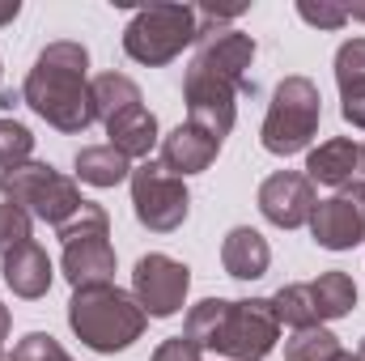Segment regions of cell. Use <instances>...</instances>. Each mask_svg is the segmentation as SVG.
Wrapping results in <instances>:
<instances>
[{"label": "cell", "instance_id": "cell-2", "mask_svg": "<svg viewBox=\"0 0 365 361\" xmlns=\"http://www.w3.org/2000/svg\"><path fill=\"white\" fill-rule=\"evenodd\" d=\"M68 323L90 349L115 353V349H128L145 332V310H140V302L132 293H123L115 285H93V289L73 293Z\"/></svg>", "mask_w": 365, "mask_h": 361}, {"label": "cell", "instance_id": "cell-24", "mask_svg": "<svg viewBox=\"0 0 365 361\" xmlns=\"http://www.w3.org/2000/svg\"><path fill=\"white\" fill-rule=\"evenodd\" d=\"M336 81H340L344 102L365 93V39H353V43L340 47V56H336Z\"/></svg>", "mask_w": 365, "mask_h": 361}, {"label": "cell", "instance_id": "cell-32", "mask_svg": "<svg viewBox=\"0 0 365 361\" xmlns=\"http://www.w3.org/2000/svg\"><path fill=\"white\" fill-rule=\"evenodd\" d=\"M17 9H21L17 0H4V4H0V26H4V21H13V17H17Z\"/></svg>", "mask_w": 365, "mask_h": 361}, {"label": "cell", "instance_id": "cell-22", "mask_svg": "<svg viewBox=\"0 0 365 361\" xmlns=\"http://www.w3.org/2000/svg\"><path fill=\"white\" fill-rule=\"evenodd\" d=\"M272 310H276V319L289 323L293 332L319 323V315H314V298H310V285H284V289L272 298Z\"/></svg>", "mask_w": 365, "mask_h": 361}, {"label": "cell", "instance_id": "cell-6", "mask_svg": "<svg viewBox=\"0 0 365 361\" xmlns=\"http://www.w3.org/2000/svg\"><path fill=\"white\" fill-rule=\"evenodd\" d=\"M319 115H323L319 86L306 77H284L276 86V98L268 106V119H264V149L280 153V158L306 149L310 136L319 132Z\"/></svg>", "mask_w": 365, "mask_h": 361}, {"label": "cell", "instance_id": "cell-11", "mask_svg": "<svg viewBox=\"0 0 365 361\" xmlns=\"http://www.w3.org/2000/svg\"><path fill=\"white\" fill-rule=\"evenodd\" d=\"M132 285H136L140 310L166 319V315H175L182 306L191 276H187V268H182L179 260H170V255H145V260L136 264V272H132Z\"/></svg>", "mask_w": 365, "mask_h": 361}, {"label": "cell", "instance_id": "cell-8", "mask_svg": "<svg viewBox=\"0 0 365 361\" xmlns=\"http://www.w3.org/2000/svg\"><path fill=\"white\" fill-rule=\"evenodd\" d=\"M132 204H136V217L158 230V234H170L187 221V187L179 175H170L162 162H145L132 171Z\"/></svg>", "mask_w": 365, "mask_h": 361}, {"label": "cell", "instance_id": "cell-10", "mask_svg": "<svg viewBox=\"0 0 365 361\" xmlns=\"http://www.w3.org/2000/svg\"><path fill=\"white\" fill-rule=\"evenodd\" d=\"M310 230H314V243L327 251H344V247L365 243V195L340 187L331 200H319L310 213Z\"/></svg>", "mask_w": 365, "mask_h": 361}, {"label": "cell", "instance_id": "cell-28", "mask_svg": "<svg viewBox=\"0 0 365 361\" xmlns=\"http://www.w3.org/2000/svg\"><path fill=\"white\" fill-rule=\"evenodd\" d=\"M306 21H314V26H323V30H340L344 21H349V13L340 9V4H302L297 9Z\"/></svg>", "mask_w": 365, "mask_h": 361}, {"label": "cell", "instance_id": "cell-35", "mask_svg": "<svg viewBox=\"0 0 365 361\" xmlns=\"http://www.w3.org/2000/svg\"><path fill=\"white\" fill-rule=\"evenodd\" d=\"M357 357H361V361H365V345H361V353H357Z\"/></svg>", "mask_w": 365, "mask_h": 361}, {"label": "cell", "instance_id": "cell-31", "mask_svg": "<svg viewBox=\"0 0 365 361\" xmlns=\"http://www.w3.org/2000/svg\"><path fill=\"white\" fill-rule=\"evenodd\" d=\"M344 119H349V123H357V128H365V93L344 102Z\"/></svg>", "mask_w": 365, "mask_h": 361}, {"label": "cell", "instance_id": "cell-4", "mask_svg": "<svg viewBox=\"0 0 365 361\" xmlns=\"http://www.w3.org/2000/svg\"><path fill=\"white\" fill-rule=\"evenodd\" d=\"M60 238H64V276L77 289L110 285V276H115V251L106 243V213L98 204L86 200L60 225Z\"/></svg>", "mask_w": 365, "mask_h": 361}, {"label": "cell", "instance_id": "cell-23", "mask_svg": "<svg viewBox=\"0 0 365 361\" xmlns=\"http://www.w3.org/2000/svg\"><path fill=\"white\" fill-rule=\"evenodd\" d=\"M336 353H340V340L319 323L293 332V340L284 345V361H336Z\"/></svg>", "mask_w": 365, "mask_h": 361}, {"label": "cell", "instance_id": "cell-12", "mask_svg": "<svg viewBox=\"0 0 365 361\" xmlns=\"http://www.w3.org/2000/svg\"><path fill=\"white\" fill-rule=\"evenodd\" d=\"M255 60V43L242 30H200V51H195V68L230 81L234 90H247V68Z\"/></svg>", "mask_w": 365, "mask_h": 361}, {"label": "cell", "instance_id": "cell-3", "mask_svg": "<svg viewBox=\"0 0 365 361\" xmlns=\"http://www.w3.org/2000/svg\"><path fill=\"white\" fill-rule=\"evenodd\" d=\"M0 191H4V200L9 204H17V208H26V213H34L38 221H47V225H64L86 200H81V191H77V183L64 179V175H56L51 166H38V162H21V166H9L4 175H0Z\"/></svg>", "mask_w": 365, "mask_h": 361}, {"label": "cell", "instance_id": "cell-1", "mask_svg": "<svg viewBox=\"0 0 365 361\" xmlns=\"http://www.w3.org/2000/svg\"><path fill=\"white\" fill-rule=\"evenodd\" d=\"M86 64L90 56L81 43H51L26 77L21 98L60 132H86L98 119L90 86H86Z\"/></svg>", "mask_w": 365, "mask_h": 361}, {"label": "cell", "instance_id": "cell-29", "mask_svg": "<svg viewBox=\"0 0 365 361\" xmlns=\"http://www.w3.org/2000/svg\"><path fill=\"white\" fill-rule=\"evenodd\" d=\"M153 361H200V345L195 340H187V336H175V340H166Z\"/></svg>", "mask_w": 365, "mask_h": 361}, {"label": "cell", "instance_id": "cell-19", "mask_svg": "<svg viewBox=\"0 0 365 361\" xmlns=\"http://www.w3.org/2000/svg\"><path fill=\"white\" fill-rule=\"evenodd\" d=\"M77 175L90 187H115V183H123L132 175V166L115 145H90V149L77 153Z\"/></svg>", "mask_w": 365, "mask_h": 361}, {"label": "cell", "instance_id": "cell-15", "mask_svg": "<svg viewBox=\"0 0 365 361\" xmlns=\"http://www.w3.org/2000/svg\"><path fill=\"white\" fill-rule=\"evenodd\" d=\"M4 280H9V289L17 298H43L47 285H51V260H47V251L34 238L21 243V247H13L4 255Z\"/></svg>", "mask_w": 365, "mask_h": 361}, {"label": "cell", "instance_id": "cell-34", "mask_svg": "<svg viewBox=\"0 0 365 361\" xmlns=\"http://www.w3.org/2000/svg\"><path fill=\"white\" fill-rule=\"evenodd\" d=\"M336 361H361V357H357V353H344V349H340V353H336Z\"/></svg>", "mask_w": 365, "mask_h": 361}, {"label": "cell", "instance_id": "cell-17", "mask_svg": "<svg viewBox=\"0 0 365 361\" xmlns=\"http://www.w3.org/2000/svg\"><path fill=\"white\" fill-rule=\"evenodd\" d=\"M268 260H272V251H268V243H264L251 225L230 230V238H225V247H221V264H225L230 276H238V280H255V276L268 272Z\"/></svg>", "mask_w": 365, "mask_h": 361}, {"label": "cell", "instance_id": "cell-9", "mask_svg": "<svg viewBox=\"0 0 365 361\" xmlns=\"http://www.w3.org/2000/svg\"><path fill=\"white\" fill-rule=\"evenodd\" d=\"M182 93H187V115H191V128L208 132L212 141H225V132L234 128V86L204 73V68H187V81H182Z\"/></svg>", "mask_w": 365, "mask_h": 361}, {"label": "cell", "instance_id": "cell-30", "mask_svg": "<svg viewBox=\"0 0 365 361\" xmlns=\"http://www.w3.org/2000/svg\"><path fill=\"white\" fill-rule=\"evenodd\" d=\"M349 191H361L365 195V145H357V162H353V175H349V183H344Z\"/></svg>", "mask_w": 365, "mask_h": 361}, {"label": "cell", "instance_id": "cell-18", "mask_svg": "<svg viewBox=\"0 0 365 361\" xmlns=\"http://www.w3.org/2000/svg\"><path fill=\"white\" fill-rule=\"evenodd\" d=\"M353 162H357V145L353 141H327L310 153L306 162V179L310 183H327V187H344L349 175H353Z\"/></svg>", "mask_w": 365, "mask_h": 361}, {"label": "cell", "instance_id": "cell-14", "mask_svg": "<svg viewBox=\"0 0 365 361\" xmlns=\"http://www.w3.org/2000/svg\"><path fill=\"white\" fill-rule=\"evenodd\" d=\"M217 149H221V141H212L208 132H200V128L187 123V128H175L162 141V166L170 175H195V171H208L212 166Z\"/></svg>", "mask_w": 365, "mask_h": 361}, {"label": "cell", "instance_id": "cell-33", "mask_svg": "<svg viewBox=\"0 0 365 361\" xmlns=\"http://www.w3.org/2000/svg\"><path fill=\"white\" fill-rule=\"evenodd\" d=\"M4 336H9V310L0 306V345H4ZM0 353H4V349H0Z\"/></svg>", "mask_w": 365, "mask_h": 361}, {"label": "cell", "instance_id": "cell-36", "mask_svg": "<svg viewBox=\"0 0 365 361\" xmlns=\"http://www.w3.org/2000/svg\"><path fill=\"white\" fill-rule=\"evenodd\" d=\"M0 361H13V357H4V353H0Z\"/></svg>", "mask_w": 365, "mask_h": 361}, {"label": "cell", "instance_id": "cell-21", "mask_svg": "<svg viewBox=\"0 0 365 361\" xmlns=\"http://www.w3.org/2000/svg\"><path fill=\"white\" fill-rule=\"evenodd\" d=\"M310 298H314V315L319 319H340V315H349L357 306V285L344 272H323L310 285Z\"/></svg>", "mask_w": 365, "mask_h": 361}, {"label": "cell", "instance_id": "cell-26", "mask_svg": "<svg viewBox=\"0 0 365 361\" xmlns=\"http://www.w3.org/2000/svg\"><path fill=\"white\" fill-rule=\"evenodd\" d=\"M21 243H30V213L4 200L0 204V255H9Z\"/></svg>", "mask_w": 365, "mask_h": 361}, {"label": "cell", "instance_id": "cell-20", "mask_svg": "<svg viewBox=\"0 0 365 361\" xmlns=\"http://www.w3.org/2000/svg\"><path fill=\"white\" fill-rule=\"evenodd\" d=\"M90 98H93V115L106 123V119H115L119 111H128V106H140V90H136V81H128L123 73H102V77H93L90 81Z\"/></svg>", "mask_w": 365, "mask_h": 361}, {"label": "cell", "instance_id": "cell-7", "mask_svg": "<svg viewBox=\"0 0 365 361\" xmlns=\"http://www.w3.org/2000/svg\"><path fill=\"white\" fill-rule=\"evenodd\" d=\"M276 319L272 302L268 298H251V302H225L221 306V319L212 327V340L208 349L212 353H225L234 361H259L272 353L276 345Z\"/></svg>", "mask_w": 365, "mask_h": 361}, {"label": "cell", "instance_id": "cell-5", "mask_svg": "<svg viewBox=\"0 0 365 361\" xmlns=\"http://www.w3.org/2000/svg\"><path fill=\"white\" fill-rule=\"evenodd\" d=\"M200 13L187 4H149L123 30V47L140 64H170L191 39H200Z\"/></svg>", "mask_w": 365, "mask_h": 361}, {"label": "cell", "instance_id": "cell-16", "mask_svg": "<svg viewBox=\"0 0 365 361\" xmlns=\"http://www.w3.org/2000/svg\"><path fill=\"white\" fill-rule=\"evenodd\" d=\"M106 145H115L128 162L132 158H145L149 149H153V141H158V119H153V111H145V106H128V111H119L115 119H106Z\"/></svg>", "mask_w": 365, "mask_h": 361}, {"label": "cell", "instance_id": "cell-13", "mask_svg": "<svg viewBox=\"0 0 365 361\" xmlns=\"http://www.w3.org/2000/svg\"><path fill=\"white\" fill-rule=\"evenodd\" d=\"M314 204H319L314 183L306 179V175H297V171H280V175H272V179L259 187V208H264V217L272 225H280V230L306 225L310 213H314Z\"/></svg>", "mask_w": 365, "mask_h": 361}, {"label": "cell", "instance_id": "cell-27", "mask_svg": "<svg viewBox=\"0 0 365 361\" xmlns=\"http://www.w3.org/2000/svg\"><path fill=\"white\" fill-rule=\"evenodd\" d=\"M13 361H73L51 336H43V332H30L17 349H13Z\"/></svg>", "mask_w": 365, "mask_h": 361}, {"label": "cell", "instance_id": "cell-25", "mask_svg": "<svg viewBox=\"0 0 365 361\" xmlns=\"http://www.w3.org/2000/svg\"><path fill=\"white\" fill-rule=\"evenodd\" d=\"M30 149H34V136H30L21 123L0 119V166H4V171H9V166H21V162L30 158Z\"/></svg>", "mask_w": 365, "mask_h": 361}]
</instances>
